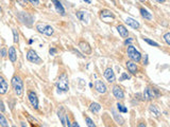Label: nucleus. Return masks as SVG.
Here are the masks:
<instances>
[{
	"label": "nucleus",
	"instance_id": "f257e3e1",
	"mask_svg": "<svg viewBox=\"0 0 170 127\" xmlns=\"http://www.w3.org/2000/svg\"><path fill=\"white\" fill-rule=\"evenodd\" d=\"M56 89L58 93L67 92L69 90V79L68 75L66 73H62L56 82Z\"/></svg>",
	"mask_w": 170,
	"mask_h": 127
},
{
	"label": "nucleus",
	"instance_id": "f03ea898",
	"mask_svg": "<svg viewBox=\"0 0 170 127\" xmlns=\"http://www.w3.org/2000/svg\"><path fill=\"white\" fill-rule=\"evenodd\" d=\"M11 85L15 94L18 95V97H21L23 93V82L20 76L17 75V74L13 76L11 79Z\"/></svg>",
	"mask_w": 170,
	"mask_h": 127
},
{
	"label": "nucleus",
	"instance_id": "7ed1b4c3",
	"mask_svg": "<svg viewBox=\"0 0 170 127\" xmlns=\"http://www.w3.org/2000/svg\"><path fill=\"white\" fill-rule=\"evenodd\" d=\"M127 54H128L129 58L134 62H140V60H142V53L138 50H136V48L133 45H129L128 46Z\"/></svg>",
	"mask_w": 170,
	"mask_h": 127
},
{
	"label": "nucleus",
	"instance_id": "20e7f679",
	"mask_svg": "<svg viewBox=\"0 0 170 127\" xmlns=\"http://www.w3.org/2000/svg\"><path fill=\"white\" fill-rule=\"evenodd\" d=\"M35 28H36L37 32H40V34L46 35V36H51V35H53V33H54L53 27L47 25V23H45V22H37L36 25H35Z\"/></svg>",
	"mask_w": 170,
	"mask_h": 127
},
{
	"label": "nucleus",
	"instance_id": "39448f33",
	"mask_svg": "<svg viewBox=\"0 0 170 127\" xmlns=\"http://www.w3.org/2000/svg\"><path fill=\"white\" fill-rule=\"evenodd\" d=\"M160 95H161L160 94V91L155 87H147L144 90V93H142V97H144L145 101H152L153 99L159 97Z\"/></svg>",
	"mask_w": 170,
	"mask_h": 127
},
{
	"label": "nucleus",
	"instance_id": "423d86ee",
	"mask_svg": "<svg viewBox=\"0 0 170 127\" xmlns=\"http://www.w3.org/2000/svg\"><path fill=\"white\" fill-rule=\"evenodd\" d=\"M99 17H100L101 20L105 23H111L115 20L114 13H113L112 11H110V10H106V9L101 10L100 14H99Z\"/></svg>",
	"mask_w": 170,
	"mask_h": 127
},
{
	"label": "nucleus",
	"instance_id": "0eeeda50",
	"mask_svg": "<svg viewBox=\"0 0 170 127\" xmlns=\"http://www.w3.org/2000/svg\"><path fill=\"white\" fill-rule=\"evenodd\" d=\"M27 59L32 64H36V65H40L43 64V59L38 56V54L36 53V51H34L33 49H29L27 51Z\"/></svg>",
	"mask_w": 170,
	"mask_h": 127
},
{
	"label": "nucleus",
	"instance_id": "6e6552de",
	"mask_svg": "<svg viewBox=\"0 0 170 127\" xmlns=\"http://www.w3.org/2000/svg\"><path fill=\"white\" fill-rule=\"evenodd\" d=\"M17 17H18V19L20 20V22L23 23V25H26L27 27H30V25H32L33 17L31 16L30 14H28V13H23V12H20L19 14H17Z\"/></svg>",
	"mask_w": 170,
	"mask_h": 127
},
{
	"label": "nucleus",
	"instance_id": "1a4fd4ad",
	"mask_svg": "<svg viewBox=\"0 0 170 127\" xmlns=\"http://www.w3.org/2000/svg\"><path fill=\"white\" fill-rule=\"evenodd\" d=\"M27 95H28V100L30 102L31 106L33 107L34 109H38V106H40V103H38V97L37 94L32 90H29L27 92Z\"/></svg>",
	"mask_w": 170,
	"mask_h": 127
},
{
	"label": "nucleus",
	"instance_id": "9d476101",
	"mask_svg": "<svg viewBox=\"0 0 170 127\" xmlns=\"http://www.w3.org/2000/svg\"><path fill=\"white\" fill-rule=\"evenodd\" d=\"M112 92H113V95H114L116 100H124V91L119 85L113 86Z\"/></svg>",
	"mask_w": 170,
	"mask_h": 127
},
{
	"label": "nucleus",
	"instance_id": "9b49d317",
	"mask_svg": "<svg viewBox=\"0 0 170 127\" xmlns=\"http://www.w3.org/2000/svg\"><path fill=\"white\" fill-rule=\"evenodd\" d=\"M76 16L84 23H88L89 20H91V15H89V13L87 11H78L76 13Z\"/></svg>",
	"mask_w": 170,
	"mask_h": 127
},
{
	"label": "nucleus",
	"instance_id": "f8f14e48",
	"mask_svg": "<svg viewBox=\"0 0 170 127\" xmlns=\"http://www.w3.org/2000/svg\"><path fill=\"white\" fill-rule=\"evenodd\" d=\"M95 88H96V90L98 91L99 93H101V94H104V93L107 92L106 85H105L102 81H100V79H97V81L95 82Z\"/></svg>",
	"mask_w": 170,
	"mask_h": 127
},
{
	"label": "nucleus",
	"instance_id": "ddd939ff",
	"mask_svg": "<svg viewBox=\"0 0 170 127\" xmlns=\"http://www.w3.org/2000/svg\"><path fill=\"white\" fill-rule=\"evenodd\" d=\"M7 90H9V84H7V79L0 74V95L5 94Z\"/></svg>",
	"mask_w": 170,
	"mask_h": 127
},
{
	"label": "nucleus",
	"instance_id": "4468645a",
	"mask_svg": "<svg viewBox=\"0 0 170 127\" xmlns=\"http://www.w3.org/2000/svg\"><path fill=\"white\" fill-rule=\"evenodd\" d=\"M104 77L105 79H106L109 83H114L115 81H116V76H115V73L114 71H113L112 68H107V69H105L104 71Z\"/></svg>",
	"mask_w": 170,
	"mask_h": 127
},
{
	"label": "nucleus",
	"instance_id": "2eb2a0df",
	"mask_svg": "<svg viewBox=\"0 0 170 127\" xmlns=\"http://www.w3.org/2000/svg\"><path fill=\"white\" fill-rule=\"evenodd\" d=\"M79 48H80V50L83 52V53L87 54V55L91 54V47L89 46V44L87 42L81 40V42H79Z\"/></svg>",
	"mask_w": 170,
	"mask_h": 127
},
{
	"label": "nucleus",
	"instance_id": "dca6fc26",
	"mask_svg": "<svg viewBox=\"0 0 170 127\" xmlns=\"http://www.w3.org/2000/svg\"><path fill=\"white\" fill-rule=\"evenodd\" d=\"M126 67L127 69H128V71L130 72L131 74H133V75H135L138 72V67L137 65H136V62H132V60H129V62H126Z\"/></svg>",
	"mask_w": 170,
	"mask_h": 127
},
{
	"label": "nucleus",
	"instance_id": "f3484780",
	"mask_svg": "<svg viewBox=\"0 0 170 127\" xmlns=\"http://www.w3.org/2000/svg\"><path fill=\"white\" fill-rule=\"evenodd\" d=\"M52 3H53L54 7H55L56 12H58V14L62 15V16H65V9H64L63 4H62V2H61L60 0H52Z\"/></svg>",
	"mask_w": 170,
	"mask_h": 127
},
{
	"label": "nucleus",
	"instance_id": "a211bd4d",
	"mask_svg": "<svg viewBox=\"0 0 170 127\" xmlns=\"http://www.w3.org/2000/svg\"><path fill=\"white\" fill-rule=\"evenodd\" d=\"M7 55H9V59L11 60L12 62H16L17 60V52L15 47H10L9 50H7Z\"/></svg>",
	"mask_w": 170,
	"mask_h": 127
},
{
	"label": "nucleus",
	"instance_id": "6ab92c4d",
	"mask_svg": "<svg viewBox=\"0 0 170 127\" xmlns=\"http://www.w3.org/2000/svg\"><path fill=\"white\" fill-rule=\"evenodd\" d=\"M149 111H150V113H151L152 116L154 117V118H157L159 119L160 117H161V110L159 109V107L156 106V105H154V104H151L149 106Z\"/></svg>",
	"mask_w": 170,
	"mask_h": 127
},
{
	"label": "nucleus",
	"instance_id": "aec40b11",
	"mask_svg": "<svg viewBox=\"0 0 170 127\" xmlns=\"http://www.w3.org/2000/svg\"><path fill=\"white\" fill-rule=\"evenodd\" d=\"M126 22L128 23V25H130L131 28L135 29V30H138V29L140 28V25L139 22H138L136 19L134 18H131V17H128V18L126 19Z\"/></svg>",
	"mask_w": 170,
	"mask_h": 127
},
{
	"label": "nucleus",
	"instance_id": "412c9836",
	"mask_svg": "<svg viewBox=\"0 0 170 127\" xmlns=\"http://www.w3.org/2000/svg\"><path fill=\"white\" fill-rule=\"evenodd\" d=\"M117 31H118L119 35H120L121 37H124V38H127V37H128L129 31L124 25H117Z\"/></svg>",
	"mask_w": 170,
	"mask_h": 127
},
{
	"label": "nucleus",
	"instance_id": "4be33fe9",
	"mask_svg": "<svg viewBox=\"0 0 170 127\" xmlns=\"http://www.w3.org/2000/svg\"><path fill=\"white\" fill-rule=\"evenodd\" d=\"M139 12H140V15H142V18H145L146 20H151L153 17H152V14L150 13L148 10H146L145 7H140L139 9Z\"/></svg>",
	"mask_w": 170,
	"mask_h": 127
},
{
	"label": "nucleus",
	"instance_id": "5701e85b",
	"mask_svg": "<svg viewBox=\"0 0 170 127\" xmlns=\"http://www.w3.org/2000/svg\"><path fill=\"white\" fill-rule=\"evenodd\" d=\"M64 108L63 107H61L60 109L58 110V118H60V120H61V123H62V125H63L64 127H65V125H66V122H65V117H66V113L64 112Z\"/></svg>",
	"mask_w": 170,
	"mask_h": 127
},
{
	"label": "nucleus",
	"instance_id": "b1692460",
	"mask_svg": "<svg viewBox=\"0 0 170 127\" xmlns=\"http://www.w3.org/2000/svg\"><path fill=\"white\" fill-rule=\"evenodd\" d=\"M89 110H91L93 113L99 112V111L101 110V105L99 104V103H96V102H94V103H91V104L89 105Z\"/></svg>",
	"mask_w": 170,
	"mask_h": 127
},
{
	"label": "nucleus",
	"instance_id": "393cba45",
	"mask_svg": "<svg viewBox=\"0 0 170 127\" xmlns=\"http://www.w3.org/2000/svg\"><path fill=\"white\" fill-rule=\"evenodd\" d=\"M112 113H113V117H114V119L116 120V122L118 123V124H120V125L124 124V119L122 118V117H121L119 113H117L115 110H112Z\"/></svg>",
	"mask_w": 170,
	"mask_h": 127
},
{
	"label": "nucleus",
	"instance_id": "a878e982",
	"mask_svg": "<svg viewBox=\"0 0 170 127\" xmlns=\"http://www.w3.org/2000/svg\"><path fill=\"white\" fill-rule=\"evenodd\" d=\"M0 126L1 127H10V124L5 117L2 114V112H0Z\"/></svg>",
	"mask_w": 170,
	"mask_h": 127
},
{
	"label": "nucleus",
	"instance_id": "bb28decb",
	"mask_svg": "<svg viewBox=\"0 0 170 127\" xmlns=\"http://www.w3.org/2000/svg\"><path fill=\"white\" fill-rule=\"evenodd\" d=\"M116 106H117V109H118L119 112H121V113H127V112H128V108H127L124 104H121V103H117Z\"/></svg>",
	"mask_w": 170,
	"mask_h": 127
},
{
	"label": "nucleus",
	"instance_id": "cd10ccee",
	"mask_svg": "<svg viewBox=\"0 0 170 127\" xmlns=\"http://www.w3.org/2000/svg\"><path fill=\"white\" fill-rule=\"evenodd\" d=\"M84 119H85V123H86L87 127H97L95 123H94V121L88 116H84Z\"/></svg>",
	"mask_w": 170,
	"mask_h": 127
},
{
	"label": "nucleus",
	"instance_id": "c85d7f7f",
	"mask_svg": "<svg viewBox=\"0 0 170 127\" xmlns=\"http://www.w3.org/2000/svg\"><path fill=\"white\" fill-rule=\"evenodd\" d=\"M12 32H13V42H14L15 44H18V42H19V34H18V32H17L16 29H13V30H12Z\"/></svg>",
	"mask_w": 170,
	"mask_h": 127
},
{
	"label": "nucleus",
	"instance_id": "c756f323",
	"mask_svg": "<svg viewBox=\"0 0 170 127\" xmlns=\"http://www.w3.org/2000/svg\"><path fill=\"white\" fill-rule=\"evenodd\" d=\"M142 39H144V42H147V44H149L150 46H153V47H160V45L157 44V42H154V40H152V39H150V38H147V37H144Z\"/></svg>",
	"mask_w": 170,
	"mask_h": 127
},
{
	"label": "nucleus",
	"instance_id": "7c9ffc66",
	"mask_svg": "<svg viewBox=\"0 0 170 127\" xmlns=\"http://www.w3.org/2000/svg\"><path fill=\"white\" fill-rule=\"evenodd\" d=\"M131 79V76L129 75L127 72H122V74H121V76L119 77V82H124V81H129V79Z\"/></svg>",
	"mask_w": 170,
	"mask_h": 127
},
{
	"label": "nucleus",
	"instance_id": "2f4dec72",
	"mask_svg": "<svg viewBox=\"0 0 170 127\" xmlns=\"http://www.w3.org/2000/svg\"><path fill=\"white\" fill-rule=\"evenodd\" d=\"M70 51H71V52H72V53H73V54H75V55H77L78 57H81V58H84V57H85V56H84V55H82V54L80 53L79 51H78V50H76L75 48H71V49H70Z\"/></svg>",
	"mask_w": 170,
	"mask_h": 127
},
{
	"label": "nucleus",
	"instance_id": "473e14b6",
	"mask_svg": "<svg viewBox=\"0 0 170 127\" xmlns=\"http://www.w3.org/2000/svg\"><path fill=\"white\" fill-rule=\"evenodd\" d=\"M164 40H165L166 44L169 46V45H170V33L169 32H167V33H165V34H164Z\"/></svg>",
	"mask_w": 170,
	"mask_h": 127
},
{
	"label": "nucleus",
	"instance_id": "72a5a7b5",
	"mask_svg": "<svg viewBox=\"0 0 170 127\" xmlns=\"http://www.w3.org/2000/svg\"><path fill=\"white\" fill-rule=\"evenodd\" d=\"M0 55L1 57H7V50L5 48H1L0 49Z\"/></svg>",
	"mask_w": 170,
	"mask_h": 127
},
{
	"label": "nucleus",
	"instance_id": "f704fd0d",
	"mask_svg": "<svg viewBox=\"0 0 170 127\" xmlns=\"http://www.w3.org/2000/svg\"><path fill=\"white\" fill-rule=\"evenodd\" d=\"M56 52H58V51H56L55 48H50V49H49V54H50L51 56H54V55H55Z\"/></svg>",
	"mask_w": 170,
	"mask_h": 127
},
{
	"label": "nucleus",
	"instance_id": "c9c22d12",
	"mask_svg": "<svg viewBox=\"0 0 170 127\" xmlns=\"http://www.w3.org/2000/svg\"><path fill=\"white\" fill-rule=\"evenodd\" d=\"M4 111H5L4 104H3V102L0 100V112H4Z\"/></svg>",
	"mask_w": 170,
	"mask_h": 127
},
{
	"label": "nucleus",
	"instance_id": "e433bc0d",
	"mask_svg": "<svg viewBox=\"0 0 170 127\" xmlns=\"http://www.w3.org/2000/svg\"><path fill=\"white\" fill-rule=\"evenodd\" d=\"M137 127H147V124H146V122L142 120H140L139 122H138L137 124Z\"/></svg>",
	"mask_w": 170,
	"mask_h": 127
},
{
	"label": "nucleus",
	"instance_id": "4c0bfd02",
	"mask_svg": "<svg viewBox=\"0 0 170 127\" xmlns=\"http://www.w3.org/2000/svg\"><path fill=\"white\" fill-rule=\"evenodd\" d=\"M132 42H133V38H127L126 40H124V45H126V46H129V45H131L132 44Z\"/></svg>",
	"mask_w": 170,
	"mask_h": 127
},
{
	"label": "nucleus",
	"instance_id": "58836bf2",
	"mask_svg": "<svg viewBox=\"0 0 170 127\" xmlns=\"http://www.w3.org/2000/svg\"><path fill=\"white\" fill-rule=\"evenodd\" d=\"M142 62H144V65H148V64H149V62H148V54H145Z\"/></svg>",
	"mask_w": 170,
	"mask_h": 127
},
{
	"label": "nucleus",
	"instance_id": "ea45409f",
	"mask_svg": "<svg viewBox=\"0 0 170 127\" xmlns=\"http://www.w3.org/2000/svg\"><path fill=\"white\" fill-rule=\"evenodd\" d=\"M33 5H38L40 4V0H29Z\"/></svg>",
	"mask_w": 170,
	"mask_h": 127
},
{
	"label": "nucleus",
	"instance_id": "a19ab883",
	"mask_svg": "<svg viewBox=\"0 0 170 127\" xmlns=\"http://www.w3.org/2000/svg\"><path fill=\"white\" fill-rule=\"evenodd\" d=\"M72 127H80V125L75 121V122H72Z\"/></svg>",
	"mask_w": 170,
	"mask_h": 127
},
{
	"label": "nucleus",
	"instance_id": "79ce46f5",
	"mask_svg": "<svg viewBox=\"0 0 170 127\" xmlns=\"http://www.w3.org/2000/svg\"><path fill=\"white\" fill-rule=\"evenodd\" d=\"M20 126L21 127H27L26 124H25V122H20Z\"/></svg>",
	"mask_w": 170,
	"mask_h": 127
},
{
	"label": "nucleus",
	"instance_id": "37998d69",
	"mask_svg": "<svg viewBox=\"0 0 170 127\" xmlns=\"http://www.w3.org/2000/svg\"><path fill=\"white\" fill-rule=\"evenodd\" d=\"M156 1H157V2H160V3H164L166 0H156Z\"/></svg>",
	"mask_w": 170,
	"mask_h": 127
},
{
	"label": "nucleus",
	"instance_id": "c03bdc74",
	"mask_svg": "<svg viewBox=\"0 0 170 127\" xmlns=\"http://www.w3.org/2000/svg\"><path fill=\"white\" fill-rule=\"evenodd\" d=\"M29 45H32L33 44V39H29Z\"/></svg>",
	"mask_w": 170,
	"mask_h": 127
},
{
	"label": "nucleus",
	"instance_id": "a18cd8bd",
	"mask_svg": "<svg viewBox=\"0 0 170 127\" xmlns=\"http://www.w3.org/2000/svg\"><path fill=\"white\" fill-rule=\"evenodd\" d=\"M84 1H85L86 3H91V0H84Z\"/></svg>",
	"mask_w": 170,
	"mask_h": 127
},
{
	"label": "nucleus",
	"instance_id": "49530a36",
	"mask_svg": "<svg viewBox=\"0 0 170 127\" xmlns=\"http://www.w3.org/2000/svg\"><path fill=\"white\" fill-rule=\"evenodd\" d=\"M139 1H142V2H147V0H139Z\"/></svg>",
	"mask_w": 170,
	"mask_h": 127
},
{
	"label": "nucleus",
	"instance_id": "de8ad7c7",
	"mask_svg": "<svg viewBox=\"0 0 170 127\" xmlns=\"http://www.w3.org/2000/svg\"><path fill=\"white\" fill-rule=\"evenodd\" d=\"M2 13V9H1V7H0V14Z\"/></svg>",
	"mask_w": 170,
	"mask_h": 127
},
{
	"label": "nucleus",
	"instance_id": "09e8293b",
	"mask_svg": "<svg viewBox=\"0 0 170 127\" xmlns=\"http://www.w3.org/2000/svg\"><path fill=\"white\" fill-rule=\"evenodd\" d=\"M12 127H17V126H16V125H13V126H12Z\"/></svg>",
	"mask_w": 170,
	"mask_h": 127
}]
</instances>
